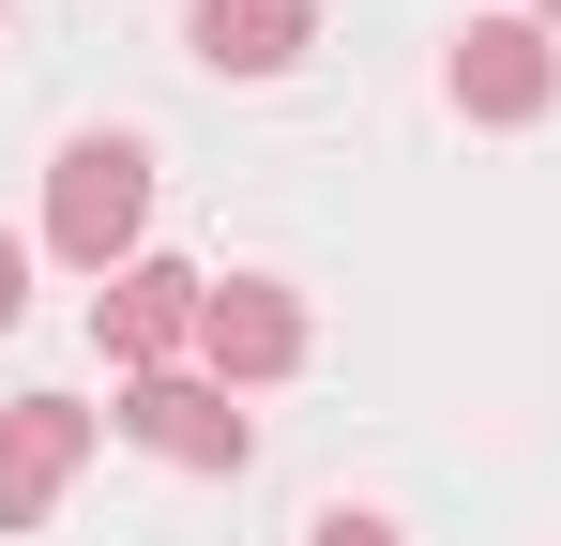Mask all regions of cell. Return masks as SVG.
I'll list each match as a JSON object with an SVG mask.
<instances>
[{"mask_svg":"<svg viewBox=\"0 0 561 546\" xmlns=\"http://www.w3.org/2000/svg\"><path fill=\"white\" fill-rule=\"evenodd\" d=\"M137 228H152V137H77L46 168V259L106 288V273L137 259Z\"/></svg>","mask_w":561,"mask_h":546,"instance_id":"1","label":"cell"},{"mask_svg":"<svg viewBox=\"0 0 561 546\" xmlns=\"http://www.w3.org/2000/svg\"><path fill=\"white\" fill-rule=\"evenodd\" d=\"M304 350H319V319H304L288 273H213V304H197V379L259 395V379H288Z\"/></svg>","mask_w":561,"mask_h":546,"instance_id":"2","label":"cell"},{"mask_svg":"<svg viewBox=\"0 0 561 546\" xmlns=\"http://www.w3.org/2000/svg\"><path fill=\"white\" fill-rule=\"evenodd\" d=\"M137 455H168V470H243L259 425L228 410V379H197V364H152V379H122V410H106Z\"/></svg>","mask_w":561,"mask_h":546,"instance_id":"3","label":"cell"},{"mask_svg":"<svg viewBox=\"0 0 561 546\" xmlns=\"http://www.w3.org/2000/svg\"><path fill=\"white\" fill-rule=\"evenodd\" d=\"M440 91H456L470 122H547L561 106V31L547 15H470L456 46H440Z\"/></svg>","mask_w":561,"mask_h":546,"instance_id":"4","label":"cell"},{"mask_svg":"<svg viewBox=\"0 0 561 546\" xmlns=\"http://www.w3.org/2000/svg\"><path fill=\"white\" fill-rule=\"evenodd\" d=\"M197 304H213V273H183V259H122L92 288V334H106V364L122 379H152V364H197Z\"/></svg>","mask_w":561,"mask_h":546,"instance_id":"5","label":"cell"},{"mask_svg":"<svg viewBox=\"0 0 561 546\" xmlns=\"http://www.w3.org/2000/svg\"><path fill=\"white\" fill-rule=\"evenodd\" d=\"M77 455H92V410H77V395H15V410H0V532H31V516L77 486Z\"/></svg>","mask_w":561,"mask_h":546,"instance_id":"6","label":"cell"},{"mask_svg":"<svg viewBox=\"0 0 561 546\" xmlns=\"http://www.w3.org/2000/svg\"><path fill=\"white\" fill-rule=\"evenodd\" d=\"M183 31H197L213 77H288V61L319 46V0H197Z\"/></svg>","mask_w":561,"mask_h":546,"instance_id":"7","label":"cell"},{"mask_svg":"<svg viewBox=\"0 0 561 546\" xmlns=\"http://www.w3.org/2000/svg\"><path fill=\"white\" fill-rule=\"evenodd\" d=\"M304 546H410V532H394V516H319Z\"/></svg>","mask_w":561,"mask_h":546,"instance_id":"8","label":"cell"},{"mask_svg":"<svg viewBox=\"0 0 561 546\" xmlns=\"http://www.w3.org/2000/svg\"><path fill=\"white\" fill-rule=\"evenodd\" d=\"M15 304H31V243L0 228V334H15Z\"/></svg>","mask_w":561,"mask_h":546,"instance_id":"9","label":"cell"},{"mask_svg":"<svg viewBox=\"0 0 561 546\" xmlns=\"http://www.w3.org/2000/svg\"><path fill=\"white\" fill-rule=\"evenodd\" d=\"M531 15H547V31H561V0H531Z\"/></svg>","mask_w":561,"mask_h":546,"instance_id":"10","label":"cell"}]
</instances>
